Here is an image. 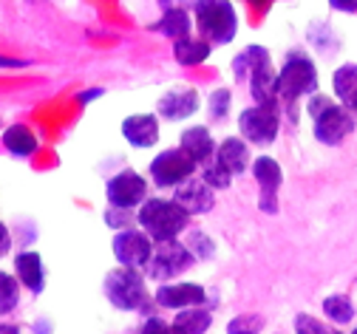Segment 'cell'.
Listing matches in <instances>:
<instances>
[{
	"label": "cell",
	"instance_id": "obj_1",
	"mask_svg": "<svg viewBox=\"0 0 357 334\" xmlns=\"http://www.w3.org/2000/svg\"><path fill=\"white\" fill-rule=\"evenodd\" d=\"M306 114L312 119V136H315V142L324 145V148L343 145L357 128L354 111H349L346 105L335 103L329 93H321V91H315L312 97H306Z\"/></svg>",
	"mask_w": 357,
	"mask_h": 334
},
{
	"label": "cell",
	"instance_id": "obj_2",
	"mask_svg": "<svg viewBox=\"0 0 357 334\" xmlns=\"http://www.w3.org/2000/svg\"><path fill=\"white\" fill-rule=\"evenodd\" d=\"M145 269H133V266H116L105 275L102 280V292L108 303L116 312H142L151 314V295L145 286Z\"/></svg>",
	"mask_w": 357,
	"mask_h": 334
},
{
	"label": "cell",
	"instance_id": "obj_3",
	"mask_svg": "<svg viewBox=\"0 0 357 334\" xmlns=\"http://www.w3.org/2000/svg\"><path fill=\"white\" fill-rule=\"evenodd\" d=\"M190 213L178 204L176 199H156L148 196L142 202V207L137 210V221L139 227L153 238V241H170V238H178L182 232H188L190 224Z\"/></svg>",
	"mask_w": 357,
	"mask_h": 334
},
{
	"label": "cell",
	"instance_id": "obj_4",
	"mask_svg": "<svg viewBox=\"0 0 357 334\" xmlns=\"http://www.w3.org/2000/svg\"><path fill=\"white\" fill-rule=\"evenodd\" d=\"M318 66L303 49H292L278 68V100L292 105L318 91Z\"/></svg>",
	"mask_w": 357,
	"mask_h": 334
},
{
	"label": "cell",
	"instance_id": "obj_5",
	"mask_svg": "<svg viewBox=\"0 0 357 334\" xmlns=\"http://www.w3.org/2000/svg\"><path fill=\"white\" fill-rule=\"evenodd\" d=\"M193 20L204 40L230 45L238 34V12L233 0H193Z\"/></svg>",
	"mask_w": 357,
	"mask_h": 334
},
{
	"label": "cell",
	"instance_id": "obj_6",
	"mask_svg": "<svg viewBox=\"0 0 357 334\" xmlns=\"http://www.w3.org/2000/svg\"><path fill=\"white\" fill-rule=\"evenodd\" d=\"M238 133L255 148H270L281 133V100L244 108L238 114Z\"/></svg>",
	"mask_w": 357,
	"mask_h": 334
},
{
	"label": "cell",
	"instance_id": "obj_7",
	"mask_svg": "<svg viewBox=\"0 0 357 334\" xmlns=\"http://www.w3.org/2000/svg\"><path fill=\"white\" fill-rule=\"evenodd\" d=\"M190 266H196V255L188 250L185 241L170 238V241L153 244V255L145 266V275L156 283H165V280H176L178 275H185Z\"/></svg>",
	"mask_w": 357,
	"mask_h": 334
},
{
	"label": "cell",
	"instance_id": "obj_8",
	"mask_svg": "<svg viewBox=\"0 0 357 334\" xmlns=\"http://www.w3.org/2000/svg\"><path fill=\"white\" fill-rule=\"evenodd\" d=\"M148 173H151V181L159 187V190H173L178 187L185 179L196 176L199 173V165L188 156V151L182 148H167L162 153H156L148 165Z\"/></svg>",
	"mask_w": 357,
	"mask_h": 334
},
{
	"label": "cell",
	"instance_id": "obj_9",
	"mask_svg": "<svg viewBox=\"0 0 357 334\" xmlns=\"http://www.w3.org/2000/svg\"><path fill=\"white\" fill-rule=\"evenodd\" d=\"M250 173L258 181V210L266 215H278V210H281L278 193H281V184H284L281 165L273 156H255L250 165Z\"/></svg>",
	"mask_w": 357,
	"mask_h": 334
},
{
	"label": "cell",
	"instance_id": "obj_10",
	"mask_svg": "<svg viewBox=\"0 0 357 334\" xmlns=\"http://www.w3.org/2000/svg\"><path fill=\"white\" fill-rule=\"evenodd\" d=\"M153 238L139 227H128V229H119L114 232V241H111V250H114V258L116 264L122 266H133V269H145L151 255H153Z\"/></svg>",
	"mask_w": 357,
	"mask_h": 334
},
{
	"label": "cell",
	"instance_id": "obj_11",
	"mask_svg": "<svg viewBox=\"0 0 357 334\" xmlns=\"http://www.w3.org/2000/svg\"><path fill=\"white\" fill-rule=\"evenodd\" d=\"M148 190H151V187H148V179H145L142 173L125 167V170H119L116 176L108 179V184H105V199H108V204H114V207L139 210L142 202L148 199Z\"/></svg>",
	"mask_w": 357,
	"mask_h": 334
},
{
	"label": "cell",
	"instance_id": "obj_12",
	"mask_svg": "<svg viewBox=\"0 0 357 334\" xmlns=\"http://www.w3.org/2000/svg\"><path fill=\"white\" fill-rule=\"evenodd\" d=\"M153 303L159 309H188V306H202L207 303V289L193 280H165L156 286Z\"/></svg>",
	"mask_w": 357,
	"mask_h": 334
},
{
	"label": "cell",
	"instance_id": "obj_13",
	"mask_svg": "<svg viewBox=\"0 0 357 334\" xmlns=\"http://www.w3.org/2000/svg\"><path fill=\"white\" fill-rule=\"evenodd\" d=\"M199 108H202L199 91L196 88H188V85H176V88L165 91L162 97H159V103H156L159 119H167V122H185Z\"/></svg>",
	"mask_w": 357,
	"mask_h": 334
},
{
	"label": "cell",
	"instance_id": "obj_14",
	"mask_svg": "<svg viewBox=\"0 0 357 334\" xmlns=\"http://www.w3.org/2000/svg\"><path fill=\"white\" fill-rule=\"evenodd\" d=\"M173 199L182 204L190 215H204L215 207V190L196 173L190 179H185L178 187H173Z\"/></svg>",
	"mask_w": 357,
	"mask_h": 334
},
{
	"label": "cell",
	"instance_id": "obj_15",
	"mask_svg": "<svg viewBox=\"0 0 357 334\" xmlns=\"http://www.w3.org/2000/svg\"><path fill=\"white\" fill-rule=\"evenodd\" d=\"M159 114H130L122 119V136L130 148L148 151L159 142Z\"/></svg>",
	"mask_w": 357,
	"mask_h": 334
},
{
	"label": "cell",
	"instance_id": "obj_16",
	"mask_svg": "<svg viewBox=\"0 0 357 334\" xmlns=\"http://www.w3.org/2000/svg\"><path fill=\"white\" fill-rule=\"evenodd\" d=\"M159 9H162V17L156 23H151V31L167 37L170 43L182 40L193 31V12L176 6L173 0H159Z\"/></svg>",
	"mask_w": 357,
	"mask_h": 334
},
{
	"label": "cell",
	"instance_id": "obj_17",
	"mask_svg": "<svg viewBox=\"0 0 357 334\" xmlns=\"http://www.w3.org/2000/svg\"><path fill=\"white\" fill-rule=\"evenodd\" d=\"M15 275L23 283V289H29L31 295H43V289H46V264L34 250L15 255Z\"/></svg>",
	"mask_w": 357,
	"mask_h": 334
},
{
	"label": "cell",
	"instance_id": "obj_18",
	"mask_svg": "<svg viewBox=\"0 0 357 334\" xmlns=\"http://www.w3.org/2000/svg\"><path fill=\"white\" fill-rule=\"evenodd\" d=\"M178 148L188 151V156L196 162V165H204L207 159L215 156V139L210 133V128L204 125H193V128H185L182 136H178Z\"/></svg>",
	"mask_w": 357,
	"mask_h": 334
},
{
	"label": "cell",
	"instance_id": "obj_19",
	"mask_svg": "<svg viewBox=\"0 0 357 334\" xmlns=\"http://www.w3.org/2000/svg\"><path fill=\"white\" fill-rule=\"evenodd\" d=\"M215 156L225 162V167L233 173V176H241L250 170L252 165V153H250V142L244 136H227L218 142L215 148Z\"/></svg>",
	"mask_w": 357,
	"mask_h": 334
},
{
	"label": "cell",
	"instance_id": "obj_20",
	"mask_svg": "<svg viewBox=\"0 0 357 334\" xmlns=\"http://www.w3.org/2000/svg\"><path fill=\"white\" fill-rule=\"evenodd\" d=\"M247 88H250L252 103H275L278 100V71L273 68V60L261 63L247 77Z\"/></svg>",
	"mask_w": 357,
	"mask_h": 334
},
{
	"label": "cell",
	"instance_id": "obj_21",
	"mask_svg": "<svg viewBox=\"0 0 357 334\" xmlns=\"http://www.w3.org/2000/svg\"><path fill=\"white\" fill-rule=\"evenodd\" d=\"M210 54H213V43L204 40L202 34H199V37L188 34V37H182V40L173 43V57H176L178 66H185V68H193V66L207 63Z\"/></svg>",
	"mask_w": 357,
	"mask_h": 334
},
{
	"label": "cell",
	"instance_id": "obj_22",
	"mask_svg": "<svg viewBox=\"0 0 357 334\" xmlns=\"http://www.w3.org/2000/svg\"><path fill=\"white\" fill-rule=\"evenodd\" d=\"M335 100L349 111H357V63H343L332 74Z\"/></svg>",
	"mask_w": 357,
	"mask_h": 334
},
{
	"label": "cell",
	"instance_id": "obj_23",
	"mask_svg": "<svg viewBox=\"0 0 357 334\" xmlns=\"http://www.w3.org/2000/svg\"><path fill=\"white\" fill-rule=\"evenodd\" d=\"M3 148L9 151V156L15 159H31L37 153V136L29 125H9L3 130Z\"/></svg>",
	"mask_w": 357,
	"mask_h": 334
},
{
	"label": "cell",
	"instance_id": "obj_24",
	"mask_svg": "<svg viewBox=\"0 0 357 334\" xmlns=\"http://www.w3.org/2000/svg\"><path fill=\"white\" fill-rule=\"evenodd\" d=\"M173 331H182V334H204L213 326V312L202 306H188V309H178L176 317L170 320Z\"/></svg>",
	"mask_w": 357,
	"mask_h": 334
},
{
	"label": "cell",
	"instance_id": "obj_25",
	"mask_svg": "<svg viewBox=\"0 0 357 334\" xmlns=\"http://www.w3.org/2000/svg\"><path fill=\"white\" fill-rule=\"evenodd\" d=\"M266 60H273V54H270V49H264V45H258V43H252V45H247V49H241L236 57H233V77H236V82H247V77L261 66V63H266Z\"/></svg>",
	"mask_w": 357,
	"mask_h": 334
},
{
	"label": "cell",
	"instance_id": "obj_26",
	"mask_svg": "<svg viewBox=\"0 0 357 334\" xmlns=\"http://www.w3.org/2000/svg\"><path fill=\"white\" fill-rule=\"evenodd\" d=\"M321 309H324V317L332 326H351L354 317H357V309H354L349 295H329V298H324Z\"/></svg>",
	"mask_w": 357,
	"mask_h": 334
},
{
	"label": "cell",
	"instance_id": "obj_27",
	"mask_svg": "<svg viewBox=\"0 0 357 334\" xmlns=\"http://www.w3.org/2000/svg\"><path fill=\"white\" fill-rule=\"evenodd\" d=\"M20 289H23V283L17 280V275H9L0 269V317L15 314V309L20 306Z\"/></svg>",
	"mask_w": 357,
	"mask_h": 334
},
{
	"label": "cell",
	"instance_id": "obj_28",
	"mask_svg": "<svg viewBox=\"0 0 357 334\" xmlns=\"http://www.w3.org/2000/svg\"><path fill=\"white\" fill-rule=\"evenodd\" d=\"M199 176L213 187V190H227L230 184H233V173L225 167V162H221L218 156H213V159H207L204 165H199Z\"/></svg>",
	"mask_w": 357,
	"mask_h": 334
},
{
	"label": "cell",
	"instance_id": "obj_29",
	"mask_svg": "<svg viewBox=\"0 0 357 334\" xmlns=\"http://www.w3.org/2000/svg\"><path fill=\"white\" fill-rule=\"evenodd\" d=\"M185 244H188V250L196 255V261H210V258H215V241H213V238H210L204 229H188Z\"/></svg>",
	"mask_w": 357,
	"mask_h": 334
},
{
	"label": "cell",
	"instance_id": "obj_30",
	"mask_svg": "<svg viewBox=\"0 0 357 334\" xmlns=\"http://www.w3.org/2000/svg\"><path fill=\"white\" fill-rule=\"evenodd\" d=\"M230 105H233L230 88H215V91H210V97H207V114H210L213 122H225L227 114H230Z\"/></svg>",
	"mask_w": 357,
	"mask_h": 334
},
{
	"label": "cell",
	"instance_id": "obj_31",
	"mask_svg": "<svg viewBox=\"0 0 357 334\" xmlns=\"http://www.w3.org/2000/svg\"><path fill=\"white\" fill-rule=\"evenodd\" d=\"M102 221L114 229V232H119V229H128V227H139V221H137V210H128V207H114V204H108V210L102 213Z\"/></svg>",
	"mask_w": 357,
	"mask_h": 334
},
{
	"label": "cell",
	"instance_id": "obj_32",
	"mask_svg": "<svg viewBox=\"0 0 357 334\" xmlns=\"http://www.w3.org/2000/svg\"><path fill=\"white\" fill-rule=\"evenodd\" d=\"M227 331L230 334H255V331H264V317L261 314H241V317H233L227 323Z\"/></svg>",
	"mask_w": 357,
	"mask_h": 334
},
{
	"label": "cell",
	"instance_id": "obj_33",
	"mask_svg": "<svg viewBox=\"0 0 357 334\" xmlns=\"http://www.w3.org/2000/svg\"><path fill=\"white\" fill-rule=\"evenodd\" d=\"M295 331H303V334H324V331H332L326 323L315 320L312 314H295Z\"/></svg>",
	"mask_w": 357,
	"mask_h": 334
},
{
	"label": "cell",
	"instance_id": "obj_34",
	"mask_svg": "<svg viewBox=\"0 0 357 334\" xmlns=\"http://www.w3.org/2000/svg\"><path fill=\"white\" fill-rule=\"evenodd\" d=\"M139 331H145V334H151V331H173V326H170L167 320H162V317L151 314V317H145V323H142V328H139Z\"/></svg>",
	"mask_w": 357,
	"mask_h": 334
},
{
	"label": "cell",
	"instance_id": "obj_35",
	"mask_svg": "<svg viewBox=\"0 0 357 334\" xmlns=\"http://www.w3.org/2000/svg\"><path fill=\"white\" fill-rule=\"evenodd\" d=\"M329 6L343 15H357V0H329Z\"/></svg>",
	"mask_w": 357,
	"mask_h": 334
},
{
	"label": "cell",
	"instance_id": "obj_36",
	"mask_svg": "<svg viewBox=\"0 0 357 334\" xmlns=\"http://www.w3.org/2000/svg\"><path fill=\"white\" fill-rule=\"evenodd\" d=\"M9 250H12V232L3 221H0V258L9 255Z\"/></svg>",
	"mask_w": 357,
	"mask_h": 334
},
{
	"label": "cell",
	"instance_id": "obj_37",
	"mask_svg": "<svg viewBox=\"0 0 357 334\" xmlns=\"http://www.w3.org/2000/svg\"><path fill=\"white\" fill-rule=\"evenodd\" d=\"M102 88H88V91H82V93H77V103L79 105H88V103H94V100H100L102 97Z\"/></svg>",
	"mask_w": 357,
	"mask_h": 334
},
{
	"label": "cell",
	"instance_id": "obj_38",
	"mask_svg": "<svg viewBox=\"0 0 357 334\" xmlns=\"http://www.w3.org/2000/svg\"><path fill=\"white\" fill-rule=\"evenodd\" d=\"M20 66H26V63H20V60H9V57H0V68H20Z\"/></svg>",
	"mask_w": 357,
	"mask_h": 334
},
{
	"label": "cell",
	"instance_id": "obj_39",
	"mask_svg": "<svg viewBox=\"0 0 357 334\" xmlns=\"http://www.w3.org/2000/svg\"><path fill=\"white\" fill-rule=\"evenodd\" d=\"M250 3H264V0H250Z\"/></svg>",
	"mask_w": 357,
	"mask_h": 334
},
{
	"label": "cell",
	"instance_id": "obj_40",
	"mask_svg": "<svg viewBox=\"0 0 357 334\" xmlns=\"http://www.w3.org/2000/svg\"><path fill=\"white\" fill-rule=\"evenodd\" d=\"M354 334H357V328H354Z\"/></svg>",
	"mask_w": 357,
	"mask_h": 334
}]
</instances>
